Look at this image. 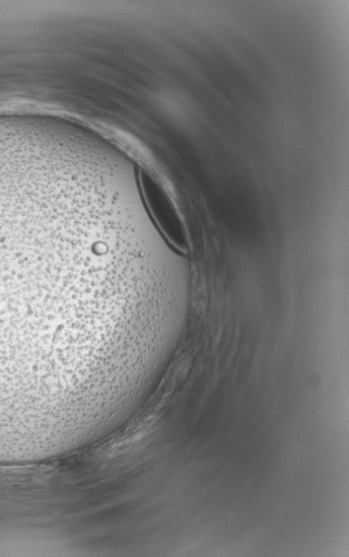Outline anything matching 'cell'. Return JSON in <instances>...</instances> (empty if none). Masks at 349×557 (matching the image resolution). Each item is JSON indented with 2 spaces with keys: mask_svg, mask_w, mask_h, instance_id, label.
<instances>
[{
  "mask_svg": "<svg viewBox=\"0 0 349 557\" xmlns=\"http://www.w3.org/2000/svg\"><path fill=\"white\" fill-rule=\"evenodd\" d=\"M138 184L148 211L164 238L177 251L188 253L190 240L186 225L163 184L146 169L138 170Z\"/></svg>",
  "mask_w": 349,
  "mask_h": 557,
  "instance_id": "6da1fadb",
  "label": "cell"
}]
</instances>
